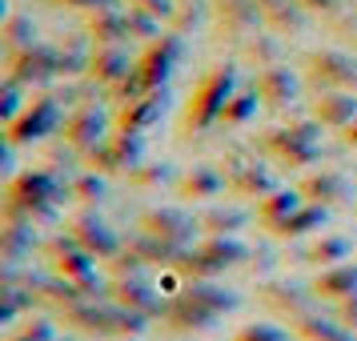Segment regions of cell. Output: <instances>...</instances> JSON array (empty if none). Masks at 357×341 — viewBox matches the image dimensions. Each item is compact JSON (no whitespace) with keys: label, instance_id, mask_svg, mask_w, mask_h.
I'll return each mask as SVG.
<instances>
[{"label":"cell","instance_id":"obj_1","mask_svg":"<svg viewBox=\"0 0 357 341\" xmlns=\"http://www.w3.org/2000/svg\"><path fill=\"white\" fill-rule=\"evenodd\" d=\"M237 305H241L237 289L221 285L217 277H185L181 293L169 297L161 321L173 333H205V329H213V325L221 321L225 313H233Z\"/></svg>","mask_w":357,"mask_h":341},{"label":"cell","instance_id":"obj_2","mask_svg":"<svg viewBox=\"0 0 357 341\" xmlns=\"http://www.w3.org/2000/svg\"><path fill=\"white\" fill-rule=\"evenodd\" d=\"M68 181L56 169H20L13 181H4V205L0 217L4 221H56L61 217V201L68 197Z\"/></svg>","mask_w":357,"mask_h":341},{"label":"cell","instance_id":"obj_3","mask_svg":"<svg viewBox=\"0 0 357 341\" xmlns=\"http://www.w3.org/2000/svg\"><path fill=\"white\" fill-rule=\"evenodd\" d=\"M241 89V68L237 61H221L213 65L201 84L193 89V97L185 100V113H181V132L185 137H197V132H209L213 125H221V113H225L229 97Z\"/></svg>","mask_w":357,"mask_h":341},{"label":"cell","instance_id":"obj_4","mask_svg":"<svg viewBox=\"0 0 357 341\" xmlns=\"http://www.w3.org/2000/svg\"><path fill=\"white\" fill-rule=\"evenodd\" d=\"M249 257H253V249L237 241V233H209L201 245H189L173 269H181V277H221L225 269L245 265Z\"/></svg>","mask_w":357,"mask_h":341},{"label":"cell","instance_id":"obj_5","mask_svg":"<svg viewBox=\"0 0 357 341\" xmlns=\"http://www.w3.org/2000/svg\"><path fill=\"white\" fill-rule=\"evenodd\" d=\"M321 121H293V125H277L261 137V149H269L285 169H309L313 161H321Z\"/></svg>","mask_w":357,"mask_h":341},{"label":"cell","instance_id":"obj_6","mask_svg":"<svg viewBox=\"0 0 357 341\" xmlns=\"http://www.w3.org/2000/svg\"><path fill=\"white\" fill-rule=\"evenodd\" d=\"M61 129H65V100H61V93H36L20 109L17 121L4 125V141L20 149V145H36V141H45V137H52Z\"/></svg>","mask_w":357,"mask_h":341},{"label":"cell","instance_id":"obj_7","mask_svg":"<svg viewBox=\"0 0 357 341\" xmlns=\"http://www.w3.org/2000/svg\"><path fill=\"white\" fill-rule=\"evenodd\" d=\"M40 249L49 253L52 273H65V277H73V281H81L84 289H89V297H109V281L97 273V257L73 237V229H68V233H52Z\"/></svg>","mask_w":357,"mask_h":341},{"label":"cell","instance_id":"obj_8","mask_svg":"<svg viewBox=\"0 0 357 341\" xmlns=\"http://www.w3.org/2000/svg\"><path fill=\"white\" fill-rule=\"evenodd\" d=\"M185 49H189V36L177 29H165L161 36L145 40V49L137 56V73H141L145 89H169L177 65L185 61Z\"/></svg>","mask_w":357,"mask_h":341},{"label":"cell","instance_id":"obj_9","mask_svg":"<svg viewBox=\"0 0 357 341\" xmlns=\"http://www.w3.org/2000/svg\"><path fill=\"white\" fill-rule=\"evenodd\" d=\"M305 81L325 93V89H349L357 93V56L341 49H313L305 56Z\"/></svg>","mask_w":357,"mask_h":341},{"label":"cell","instance_id":"obj_10","mask_svg":"<svg viewBox=\"0 0 357 341\" xmlns=\"http://www.w3.org/2000/svg\"><path fill=\"white\" fill-rule=\"evenodd\" d=\"M84 161H89V169H97L105 177L132 173L137 165L145 161V137H137V132H113V137H105L97 149H89Z\"/></svg>","mask_w":357,"mask_h":341},{"label":"cell","instance_id":"obj_11","mask_svg":"<svg viewBox=\"0 0 357 341\" xmlns=\"http://www.w3.org/2000/svg\"><path fill=\"white\" fill-rule=\"evenodd\" d=\"M4 61H8V73L29 89H45V84L61 81V49H52L45 40H36L20 52H8Z\"/></svg>","mask_w":357,"mask_h":341},{"label":"cell","instance_id":"obj_12","mask_svg":"<svg viewBox=\"0 0 357 341\" xmlns=\"http://www.w3.org/2000/svg\"><path fill=\"white\" fill-rule=\"evenodd\" d=\"M257 293H261V301L273 309L277 317H289V321L313 313V305H317L313 285H301V281H293V277H269V281H261L257 285Z\"/></svg>","mask_w":357,"mask_h":341},{"label":"cell","instance_id":"obj_13","mask_svg":"<svg viewBox=\"0 0 357 341\" xmlns=\"http://www.w3.org/2000/svg\"><path fill=\"white\" fill-rule=\"evenodd\" d=\"M137 229L149 233V237H161V241L177 245V249H189L201 225H197V217H189L177 205H157V209H145L137 217Z\"/></svg>","mask_w":357,"mask_h":341},{"label":"cell","instance_id":"obj_14","mask_svg":"<svg viewBox=\"0 0 357 341\" xmlns=\"http://www.w3.org/2000/svg\"><path fill=\"white\" fill-rule=\"evenodd\" d=\"M68 229H73V237L93 253L97 261H113L121 249H125V237L116 233L105 217H100L97 209H81L73 213V221H68Z\"/></svg>","mask_w":357,"mask_h":341},{"label":"cell","instance_id":"obj_15","mask_svg":"<svg viewBox=\"0 0 357 341\" xmlns=\"http://www.w3.org/2000/svg\"><path fill=\"white\" fill-rule=\"evenodd\" d=\"M109 129H113V121H109V113L105 109H97V105H77L73 113L65 116V129H61V137H65V145L73 149V153H89V149H97L105 137H109Z\"/></svg>","mask_w":357,"mask_h":341},{"label":"cell","instance_id":"obj_16","mask_svg":"<svg viewBox=\"0 0 357 341\" xmlns=\"http://www.w3.org/2000/svg\"><path fill=\"white\" fill-rule=\"evenodd\" d=\"M109 297H113L116 305L145 313V317H165V305H169V301L161 297V285H153L145 273L113 277V281H109Z\"/></svg>","mask_w":357,"mask_h":341},{"label":"cell","instance_id":"obj_17","mask_svg":"<svg viewBox=\"0 0 357 341\" xmlns=\"http://www.w3.org/2000/svg\"><path fill=\"white\" fill-rule=\"evenodd\" d=\"M165 113H169V89H153V93H145V97H137V100H129V105H121V109H116L113 129L145 137L153 125H161Z\"/></svg>","mask_w":357,"mask_h":341},{"label":"cell","instance_id":"obj_18","mask_svg":"<svg viewBox=\"0 0 357 341\" xmlns=\"http://www.w3.org/2000/svg\"><path fill=\"white\" fill-rule=\"evenodd\" d=\"M225 181H229V193L253 197V201H261L265 193L277 189V173L265 161H257V157H229Z\"/></svg>","mask_w":357,"mask_h":341},{"label":"cell","instance_id":"obj_19","mask_svg":"<svg viewBox=\"0 0 357 341\" xmlns=\"http://www.w3.org/2000/svg\"><path fill=\"white\" fill-rule=\"evenodd\" d=\"M213 20L221 24L225 36H237V40H245L249 33L265 29L261 0H213Z\"/></svg>","mask_w":357,"mask_h":341},{"label":"cell","instance_id":"obj_20","mask_svg":"<svg viewBox=\"0 0 357 341\" xmlns=\"http://www.w3.org/2000/svg\"><path fill=\"white\" fill-rule=\"evenodd\" d=\"M253 84L261 93V105H269V109H289L301 97V77L289 65H265Z\"/></svg>","mask_w":357,"mask_h":341},{"label":"cell","instance_id":"obj_21","mask_svg":"<svg viewBox=\"0 0 357 341\" xmlns=\"http://www.w3.org/2000/svg\"><path fill=\"white\" fill-rule=\"evenodd\" d=\"M137 56L129 52V45H105V49H93V65H89V84L97 89H113L121 77H129Z\"/></svg>","mask_w":357,"mask_h":341},{"label":"cell","instance_id":"obj_22","mask_svg":"<svg viewBox=\"0 0 357 341\" xmlns=\"http://www.w3.org/2000/svg\"><path fill=\"white\" fill-rule=\"evenodd\" d=\"M84 33H89V40L97 45V49H105V45H129V8H97V13H89V20H84Z\"/></svg>","mask_w":357,"mask_h":341},{"label":"cell","instance_id":"obj_23","mask_svg":"<svg viewBox=\"0 0 357 341\" xmlns=\"http://www.w3.org/2000/svg\"><path fill=\"white\" fill-rule=\"evenodd\" d=\"M297 189L305 193V201H321V205H329V209L354 197L349 177H345V173H337V169H317V173H309V177H301V185H297Z\"/></svg>","mask_w":357,"mask_h":341},{"label":"cell","instance_id":"obj_24","mask_svg":"<svg viewBox=\"0 0 357 341\" xmlns=\"http://www.w3.org/2000/svg\"><path fill=\"white\" fill-rule=\"evenodd\" d=\"M313 293H317V301H345V297H354L357 293V261H337V265H329V269H317V277L309 281Z\"/></svg>","mask_w":357,"mask_h":341},{"label":"cell","instance_id":"obj_25","mask_svg":"<svg viewBox=\"0 0 357 341\" xmlns=\"http://www.w3.org/2000/svg\"><path fill=\"white\" fill-rule=\"evenodd\" d=\"M329 225V205H321V201H305L301 209H293L285 221H277L269 233L273 237H281V241H301V237H309V233H317V229Z\"/></svg>","mask_w":357,"mask_h":341},{"label":"cell","instance_id":"obj_26","mask_svg":"<svg viewBox=\"0 0 357 341\" xmlns=\"http://www.w3.org/2000/svg\"><path fill=\"white\" fill-rule=\"evenodd\" d=\"M313 116L321 121L325 129L341 132L357 116V93H349V89H325V93L313 97Z\"/></svg>","mask_w":357,"mask_h":341},{"label":"cell","instance_id":"obj_27","mask_svg":"<svg viewBox=\"0 0 357 341\" xmlns=\"http://www.w3.org/2000/svg\"><path fill=\"white\" fill-rule=\"evenodd\" d=\"M229 181L221 169H213V165H193V169H185L177 181V193L185 197V201H209V197L225 193Z\"/></svg>","mask_w":357,"mask_h":341},{"label":"cell","instance_id":"obj_28","mask_svg":"<svg viewBox=\"0 0 357 341\" xmlns=\"http://www.w3.org/2000/svg\"><path fill=\"white\" fill-rule=\"evenodd\" d=\"M261 17H265V29L297 36V33H305L309 8L301 0H261Z\"/></svg>","mask_w":357,"mask_h":341},{"label":"cell","instance_id":"obj_29","mask_svg":"<svg viewBox=\"0 0 357 341\" xmlns=\"http://www.w3.org/2000/svg\"><path fill=\"white\" fill-rule=\"evenodd\" d=\"M293 333L301 341H357V333L349 329L345 321H337V317H325V313H305V317H297L293 321Z\"/></svg>","mask_w":357,"mask_h":341},{"label":"cell","instance_id":"obj_30","mask_svg":"<svg viewBox=\"0 0 357 341\" xmlns=\"http://www.w3.org/2000/svg\"><path fill=\"white\" fill-rule=\"evenodd\" d=\"M36 245H40V237H36V225H29V221H4L0 225V257L4 261L20 265L24 257H33Z\"/></svg>","mask_w":357,"mask_h":341},{"label":"cell","instance_id":"obj_31","mask_svg":"<svg viewBox=\"0 0 357 341\" xmlns=\"http://www.w3.org/2000/svg\"><path fill=\"white\" fill-rule=\"evenodd\" d=\"M349 257H354V241H349V237H337V233H325V237H317V241H309L297 261H305V265H313V269H329V265L349 261Z\"/></svg>","mask_w":357,"mask_h":341},{"label":"cell","instance_id":"obj_32","mask_svg":"<svg viewBox=\"0 0 357 341\" xmlns=\"http://www.w3.org/2000/svg\"><path fill=\"white\" fill-rule=\"evenodd\" d=\"M40 40V24H36L33 13H4V24H0V45H4V56L8 52H20Z\"/></svg>","mask_w":357,"mask_h":341},{"label":"cell","instance_id":"obj_33","mask_svg":"<svg viewBox=\"0 0 357 341\" xmlns=\"http://www.w3.org/2000/svg\"><path fill=\"white\" fill-rule=\"evenodd\" d=\"M301 205H305V193H301V189H281V185H277L273 193H265L257 201V221L265 229H273L277 221H285V217H289L293 209H301Z\"/></svg>","mask_w":357,"mask_h":341},{"label":"cell","instance_id":"obj_34","mask_svg":"<svg viewBox=\"0 0 357 341\" xmlns=\"http://www.w3.org/2000/svg\"><path fill=\"white\" fill-rule=\"evenodd\" d=\"M241 52L245 61H253V65H281V33L273 29H257V33H249L241 40Z\"/></svg>","mask_w":357,"mask_h":341},{"label":"cell","instance_id":"obj_35","mask_svg":"<svg viewBox=\"0 0 357 341\" xmlns=\"http://www.w3.org/2000/svg\"><path fill=\"white\" fill-rule=\"evenodd\" d=\"M257 105H261L257 84H249V89H237V93L229 97L225 113H221V129H241V125H249V121L257 116Z\"/></svg>","mask_w":357,"mask_h":341},{"label":"cell","instance_id":"obj_36","mask_svg":"<svg viewBox=\"0 0 357 341\" xmlns=\"http://www.w3.org/2000/svg\"><path fill=\"white\" fill-rule=\"evenodd\" d=\"M68 197H73L81 209H97L100 201L109 197V181H105V173H97V169L77 173V177L68 181Z\"/></svg>","mask_w":357,"mask_h":341},{"label":"cell","instance_id":"obj_37","mask_svg":"<svg viewBox=\"0 0 357 341\" xmlns=\"http://www.w3.org/2000/svg\"><path fill=\"white\" fill-rule=\"evenodd\" d=\"M181 173L173 169V161H141L129 173V185L137 189H165V185H177Z\"/></svg>","mask_w":357,"mask_h":341},{"label":"cell","instance_id":"obj_38","mask_svg":"<svg viewBox=\"0 0 357 341\" xmlns=\"http://www.w3.org/2000/svg\"><path fill=\"white\" fill-rule=\"evenodd\" d=\"M213 17V0H177V8H173V20H169V29H177V33H197L205 20Z\"/></svg>","mask_w":357,"mask_h":341},{"label":"cell","instance_id":"obj_39","mask_svg":"<svg viewBox=\"0 0 357 341\" xmlns=\"http://www.w3.org/2000/svg\"><path fill=\"white\" fill-rule=\"evenodd\" d=\"M24 309L33 313V285L29 281L24 285L20 281H4L0 285V321H17Z\"/></svg>","mask_w":357,"mask_h":341},{"label":"cell","instance_id":"obj_40","mask_svg":"<svg viewBox=\"0 0 357 341\" xmlns=\"http://www.w3.org/2000/svg\"><path fill=\"white\" fill-rule=\"evenodd\" d=\"M24 93H33V89H29V84H20L13 73H4V81H0V121H4V125H8V121H17L20 109L29 105Z\"/></svg>","mask_w":357,"mask_h":341},{"label":"cell","instance_id":"obj_41","mask_svg":"<svg viewBox=\"0 0 357 341\" xmlns=\"http://www.w3.org/2000/svg\"><path fill=\"white\" fill-rule=\"evenodd\" d=\"M245 217L241 209H209L197 217V225L205 229V233H237V229H245Z\"/></svg>","mask_w":357,"mask_h":341},{"label":"cell","instance_id":"obj_42","mask_svg":"<svg viewBox=\"0 0 357 341\" xmlns=\"http://www.w3.org/2000/svg\"><path fill=\"white\" fill-rule=\"evenodd\" d=\"M233 341H289V329H281L277 321H249L233 333Z\"/></svg>","mask_w":357,"mask_h":341},{"label":"cell","instance_id":"obj_43","mask_svg":"<svg viewBox=\"0 0 357 341\" xmlns=\"http://www.w3.org/2000/svg\"><path fill=\"white\" fill-rule=\"evenodd\" d=\"M165 20L153 17V13H141V8H129V36L132 40H153V36H161Z\"/></svg>","mask_w":357,"mask_h":341},{"label":"cell","instance_id":"obj_44","mask_svg":"<svg viewBox=\"0 0 357 341\" xmlns=\"http://www.w3.org/2000/svg\"><path fill=\"white\" fill-rule=\"evenodd\" d=\"M52 338H56V325L49 317H29V321L20 325V329H13L4 341H52Z\"/></svg>","mask_w":357,"mask_h":341},{"label":"cell","instance_id":"obj_45","mask_svg":"<svg viewBox=\"0 0 357 341\" xmlns=\"http://www.w3.org/2000/svg\"><path fill=\"white\" fill-rule=\"evenodd\" d=\"M145 269H149V261L141 257L137 249H129V245L109 261V273H113V277H137V273H145Z\"/></svg>","mask_w":357,"mask_h":341},{"label":"cell","instance_id":"obj_46","mask_svg":"<svg viewBox=\"0 0 357 341\" xmlns=\"http://www.w3.org/2000/svg\"><path fill=\"white\" fill-rule=\"evenodd\" d=\"M145 93H153V89H145V81H141V73H137V65H132L129 77H121V81L113 84V100L116 105H129V100L145 97Z\"/></svg>","mask_w":357,"mask_h":341},{"label":"cell","instance_id":"obj_47","mask_svg":"<svg viewBox=\"0 0 357 341\" xmlns=\"http://www.w3.org/2000/svg\"><path fill=\"white\" fill-rule=\"evenodd\" d=\"M129 8H141V13H153V17H161L165 24L173 20V8H177V0H125Z\"/></svg>","mask_w":357,"mask_h":341},{"label":"cell","instance_id":"obj_48","mask_svg":"<svg viewBox=\"0 0 357 341\" xmlns=\"http://www.w3.org/2000/svg\"><path fill=\"white\" fill-rule=\"evenodd\" d=\"M333 317L345 321L357 333V293H354V297H345V301H333Z\"/></svg>","mask_w":357,"mask_h":341},{"label":"cell","instance_id":"obj_49","mask_svg":"<svg viewBox=\"0 0 357 341\" xmlns=\"http://www.w3.org/2000/svg\"><path fill=\"white\" fill-rule=\"evenodd\" d=\"M52 4H68V8H81V13H97V8H113L116 0H52Z\"/></svg>","mask_w":357,"mask_h":341},{"label":"cell","instance_id":"obj_50","mask_svg":"<svg viewBox=\"0 0 357 341\" xmlns=\"http://www.w3.org/2000/svg\"><path fill=\"white\" fill-rule=\"evenodd\" d=\"M309 13H337L341 8V0H301Z\"/></svg>","mask_w":357,"mask_h":341},{"label":"cell","instance_id":"obj_51","mask_svg":"<svg viewBox=\"0 0 357 341\" xmlns=\"http://www.w3.org/2000/svg\"><path fill=\"white\" fill-rule=\"evenodd\" d=\"M341 141H345L349 149H357V116L349 121V125H345V129H341Z\"/></svg>","mask_w":357,"mask_h":341},{"label":"cell","instance_id":"obj_52","mask_svg":"<svg viewBox=\"0 0 357 341\" xmlns=\"http://www.w3.org/2000/svg\"><path fill=\"white\" fill-rule=\"evenodd\" d=\"M52 341H68V338H52Z\"/></svg>","mask_w":357,"mask_h":341},{"label":"cell","instance_id":"obj_53","mask_svg":"<svg viewBox=\"0 0 357 341\" xmlns=\"http://www.w3.org/2000/svg\"><path fill=\"white\" fill-rule=\"evenodd\" d=\"M132 341H137V338H132Z\"/></svg>","mask_w":357,"mask_h":341},{"label":"cell","instance_id":"obj_54","mask_svg":"<svg viewBox=\"0 0 357 341\" xmlns=\"http://www.w3.org/2000/svg\"><path fill=\"white\" fill-rule=\"evenodd\" d=\"M129 341H132V338H129Z\"/></svg>","mask_w":357,"mask_h":341}]
</instances>
